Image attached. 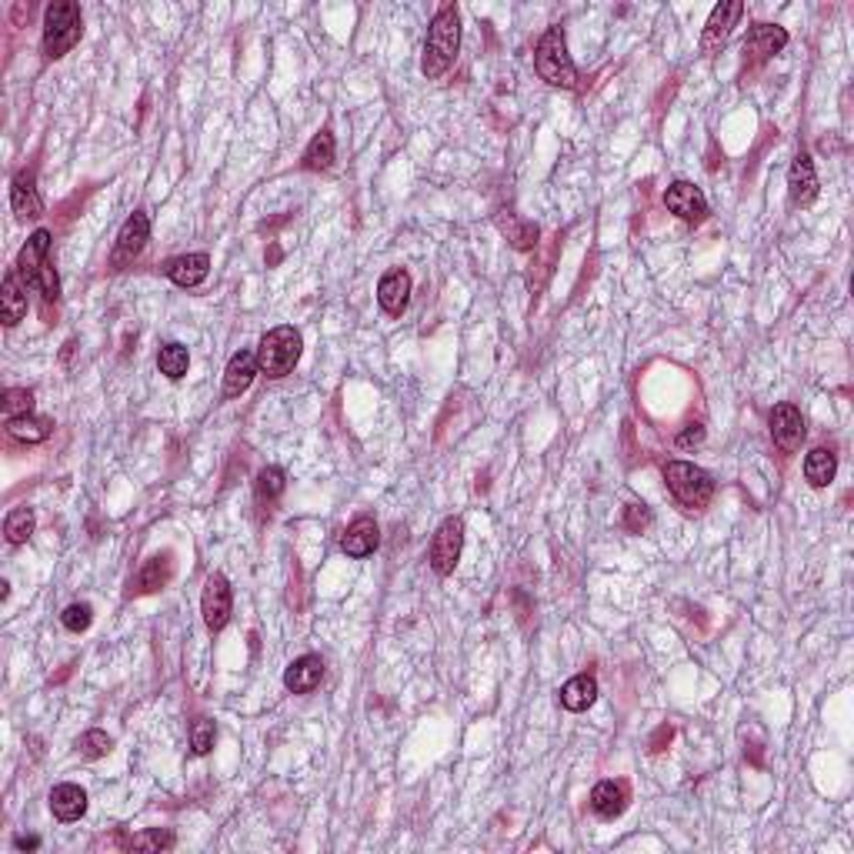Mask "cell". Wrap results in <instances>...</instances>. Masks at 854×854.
<instances>
[{"mask_svg":"<svg viewBox=\"0 0 854 854\" xmlns=\"http://www.w3.org/2000/svg\"><path fill=\"white\" fill-rule=\"evenodd\" d=\"M461 51V17L458 7L444 4L438 14H434L431 27H427V41H424V57H421V71L427 81H438L454 67Z\"/></svg>","mask_w":854,"mask_h":854,"instance_id":"cell-1","label":"cell"},{"mask_svg":"<svg viewBox=\"0 0 854 854\" xmlns=\"http://www.w3.org/2000/svg\"><path fill=\"white\" fill-rule=\"evenodd\" d=\"M17 274L21 281L44 297L47 304L61 297V277L54 271V261H51V231H34L27 237V244L21 247L17 254Z\"/></svg>","mask_w":854,"mask_h":854,"instance_id":"cell-2","label":"cell"},{"mask_svg":"<svg viewBox=\"0 0 854 854\" xmlns=\"http://www.w3.org/2000/svg\"><path fill=\"white\" fill-rule=\"evenodd\" d=\"M84 34V17L81 7L71 0H54L44 11V57L47 61H61L71 54Z\"/></svg>","mask_w":854,"mask_h":854,"instance_id":"cell-3","label":"cell"},{"mask_svg":"<svg viewBox=\"0 0 854 854\" xmlns=\"http://www.w3.org/2000/svg\"><path fill=\"white\" fill-rule=\"evenodd\" d=\"M301 351H304V341H301V331L297 327H274L261 337L257 344V367L261 374L267 377H287L301 361Z\"/></svg>","mask_w":854,"mask_h":854,"instance_id":"cell-4","label":"cell"},{"mask_svg":"<svg viewBox=\"0 0 854 854\" xmlns=\"http://www.w3.org/2000/svg\"><path fill=\"white\" fill-rule=\"evenodd\" d=\"M534 67H538L541 81H548L551 87H564L571 91L578 84V71H574L571 57H568V41H564L561 27H548L541 34L538 47H534Z\"/></svg>","mask_w":854,"mask_h":854,"instance_id":"cell-5","label":"cell"},{"mask_svg":"<svg viewBox=\"0 0 854 854\" xmlns=\"http://www.w3.org/2000/svg\"><path fill=\"white\" fill-rule=\"evenodd\" d=\"M664 481H668V491L684 508H704L714 498V478L691 461H668L664 464Z\"/></svg>","mask_w":854,"mask_h":854,"instance_id":"cell-6","label":"cell"},{"mask_svg":"<svg viewBox=\"0 0 854 854\" xmlns=\"http://www.w3.org/2000/svg\"><path fill=\"white\" fill-rule=\"evenodd\" d=\"M744 14V4L741 0H721L718 7L711 11L708 24H704V34H701V57H714L728 47L734 27H738Z\"/></svg>","mask_w":854,"mask_h":854,"instance_id":"cell-7","label":"cell"},{"mask_svg":"<svg viewBox=\"0 0 854 854\" xmlns=\"http://www.w3.org/2000/svg\"><path fill=\"white\" fill-rule=\"evenodd\" d=\"M461 548H464V521L461 518H448L438 531H434V541H431V568H434V574L448 578V574L458 568Z\"/></svg>","mask_w":854,"mask_h":854,"instance_id":"cell-8","label":"cell"},{"mask_svg":"<svg viewBox=\"0 0 854 854\" xmlns=\"http://www.w3.org/2000/svg\"><path fill=\"white\" fill-rule=\"evenodd\" d=\"M147 241H151V217H147L144 211H134V214L124 221L121 234H117V244H114V251H111V267H117V271H121V267H127L137 254L144 251Z\"/></svg>","mask_w":854,"mask_h":854,"instance_id":"cell-9","label":"cell"},{"mask_svg":"<svg viewBox=\"0 0 854 854\" xmlns=\"http://www.w3.org/2000/svg\"><path fill=\"white\" fill-rule=\"evenodd\" d=\"M664 207L681 217L684 224H701L708 217V197L701 194V187H694L691 181H674L668 191H664Z\"/></svg>","mask_w":854,"mask_h":854,"instance_id":"cell-10","label":"cell"},{"mask_svg":"<svg viewBox=\"0 0 854 854\" xmlns=\"http://www.w3.org/2000/svg\"><path fill=\"white\" fill-rule=\"evenodd\" d=\"M771 424V438L774 444L784 451V454H794L804 444V434H808V427H804V417L794 404H778L768 417Z\"/></svg>","mask_w":854,"mask_h":854,"instance_id":"cell-11","label":"cell"},{"mask_svg":"<svg viewBox=\"0 0 854 854\" xmlns=\"http://www.w3.org/2000/svg\"><path fill=\"white\" fill-rule=\"evenodd\" d=\"M231 584H227L224 574H211L204 584V598H201V614H204V624L211 631H221L227 621H231Z\"/></svg>","mask_w":854,"mask_h":854,"instance_id":"cell-12","label":"cell"},{"mask_svg":"<svg viewBox=\"0 0 854 854\" xmlns=\"http://www.w3.org/2000/svg\"><path fill=\"white\" fill-rule=\"evenodd\" d=\"M788 47V31L778 24H754L748 31V41H744V54L751 57V64H764L771 61L774 54H781Z\"/></svg>","mask_w":854,"mask_h":854,"instance_id":"cell-13","label":"cell"},{"mask_svg":"<svg viewBox=\"0 0 854 854\" xmlns=\"http://www.w3.org/2000/svg\"><path fill=\"white\" fill-rule=\"evenodd\" d=\"M628 801H631L628 781H601V784H594V791H591V811L604 821L621 818Z\"/></svg>","mask_w":854,"mask_h":854,"instance_id":"cell-14","label":"cell"},{"mask_svg":"<svg viewBox=\"0 0 854 854\" xmlns=\"http://www.w3.org/2000/svg\"><path fill=\"white\" fill-rule=\"evenodd\" d=\"M407 301H411V274L394 267V271H387L381 277V284H377V304L384 307V314L401 317Z\"/></svg>","mask_w":854,"mask_h":854,"instance_id":"cell-15","label":"cell"},{"mask_svg":"<svg viewBox=\"0 0 854 854\" xmlns=\"http://www.w3.org/2000/svg\"><path fill=\"white\" fill-rule=\"evenodd\" d=\"M788 191H791V201L798 207H808L818 201V171H814V161L808 154H798L791 161Z\"/></svg>","mask_w":854,"mask_h":854,"instance_id":"cell-16","label":"cell"},{"mask_svg":"<svg viewBox=\"0 0 854 854\" xmlns=\"http://www.w3.org/2000/svg\"><path fill=\"white\" fill-rule=\"evenodd\" d=\"M257 374H261V367H257V351H237L224 367V397L227 401H231V397H241L247 387L254 384Z\"/></svg>","mask_w":854,"mask_h":854,"instance_id":"cell-17","label":"cell"},{"mask_svg":"<svg viewBox=\"0 0 854 854\" xmlns=\"http://www.w3.org/2000/svg\"><path fill=\"white\" fill-rule=\"evenodd\" d=\"M377 544H381L377 521L361 514V518H354L351 524H347V531L341 538V551L347 554V558H367V554L377 551Z\"/></svg>","mask_w":854,"mask_h":854,"instance_id":"cell-18","label":"cell"},{"mask_svg":"<svg viewBox=\"0 0 854 854\" xmlns=\"http://www.w3.org/2000/svg\"><path fill=\"white\" fill-rule=\"evenodd\" d=\"M11 207L21 221H37L44 214V201L41 191H37V177L34 171H21L11 184Z\"/></svg>","mask_w":854,"mask_h":854,"instance_id":"cell-19","label":"cell"},{"mask_svg":"<svg viewBox=\"0 0 854 854\" xmlns=\"http://www.w3.org/2000/svg\"><path fill=\"white\" fill-rule=\"evenodd\" d=\"M321 681H324V661L317 654H304V658L287 664L284 671V688L291 694H311Z\"/></svg>","mask_w":854,"mask_h":854,"instance_id":"cell-20","label":"cell"},{"mask_svg":"<svg viewBox=\"0 0 854 854\" xmlns=\"http://www.w3.org/2000/svg\"><path fill=\"white\" fill-rule=\"evenodd\" d=\"M27 317V284L21 281V274L7 271L4 274V291H0V321H4L7 327L21 324Z\"/></svg>","mask_w":854,"mask_h":854,"instance_id":"cell-21","label":"cell"},{"mask_svg":"<svg viewBox=\"0 0 854 854\" xmlns=\"http://www.w3.org/2000/svg\"><path fill=\"white\" fill-rule=\"evenodd\" d=\"M164 274L171 277L177 287H197L211 274V257L207 254H181L164 264Z\"/></svg>","mask_w":854,"mask_h":854,"instance_id":"cell-22","label":"cell"},{"mask_svg":"<svg viewBox=\"0 0 854 854\" xmlns=\"http://www.w3.org/2000/svg\"><path fill=\"white\" fill-rule=\"evenodd\" d=\"M171 574H174V561H171V554H154L151 561L144 564L141 571H137V578L131 581V591L134 594H154V591H161L167 581H171Z\"/></svg>","mask_w":854,"mask_h":854,"instance_id":"cell-23","label":"cell"},{"mask_svg":"<svg viewBox=\"0 0 854 854\" xmlns=\"http://www.w3.org/2000/svg\"><path fill=\"white\" fill-rule=\"evenodd\" d=\"M51 811L57 821L71 824L77 818H84L87 811V791L77 788V784H57L51 791Z\"/></svg>","mask_w":854,"mask_h":854,"instance_id":"cell-24","label":"cell"},{"mask_svg":"<svg viewBox=\"0 0 854 854\" xmlns=\"http://www.w3.org/2000/svg\"><path fill=\"white\" fill-rule=\"evenodd\" d=\"M594 701H598V681H594L591 674H578V678H571L561 688V708L564 711H574V714L588 711Z\"/></svg>","mask_w":854,"mask_h":854,"instance_id":"cell-25","label":"cell"},{"mask_svg":"<svg viewBox=\"0 0 854 854\" xmlns=\"http://www.w3.org/2000/svg\"><path fill=\"white\" fill-rule=\"evenodd\" d=\"M834 474H838V454L831 448H814L804 458V478H808L811 488H828Z\"/></svg>","mask_w":854,"mask_h":854,"instance_id":"cell-26","label":"cell"},{"mask_svg":"<svg viewBox=\"0 0 854 854\" xmlns=\"http://www.w3.org/2000/svg\"><path fill=\"white\" fill-rule=\"evenodd\" d=\"M7 431L17 441L27 444H41L54 434V421L51 417H37V414H21V417H7Z\"/></svg>","mask_w":854,"mask_h":854,"instance_id":"cell-27","label":"cell"},{"mask_svg":"<svg viewBox=\"0 0 854 854\" xmlns=\"http://www.w3.org/2000/svg\"><path fill=\"white\" fill-rule=\"evenodd\" d=\"M498 227H501V234L508 237V244L514 247V251H531V247H538V227L534 224H528V221H521V217H514V214H508V217H498Z\"/></svg>","mask_w":854,"mask_h":854,"instance_id":"cell-28","label":"cell"},{"mask_svg":"<svg viewBox=\"0 0 854 854\" xmlns=\"http://www.w3.org/2000/svg\"><path fill=\"white\" fill-rule=\"evenodd\" d=\"M334 134H331V127H324L321 134H314V141L307 144V151H304V167L307 171H327V167L334 164Z\"/></svg>","mask_w":854,"mask_h":854,"instance_id":"cell-29","label":"cell"},{"mask_svg":"<svg viewBox=\"0 0 854 854\" xmlns=\"http://www.w3.org/2000/svg\"><path fill=\"white\" fill-rule=\"evenodd\" d=\"M157 367H161L164 377H171V381H181V377L187 374V367H191V351H187L184 344H164L161 354H157Z\"/></svg>","mask_w":854,"mask_h":854,"instance_id":"cell-30","label":"cell"},{"mask_svg":"<svg viewBox=\"0 0 854 854\" xmlns=\"http://www.w3.org/2000/svg\"><path fill=\"white\" fill-rule=\"evenodd\" d=\"M4 534H7V541H11L14 548H21V544L31 541V534H34V511H31V508H14V511L4 518Z\"/></svg>","mask_w":854,"mask_h":854,"instance_id":"cell-31","label":"cell"},{"mask_svg":"<svg viewBox=\"0 0 854 854\" xmlns=\"http://www.w3.org/2000/svg\"><path fill=\"white\" fill-rule=\"evenodd\" d=\"M174 831L167 828H147V831H137L127 838V848L131 851H171L174 848Z\"/></svg>","mask_w":854,"mask_h":854,"instance_id":"cell-32","label":"cell"},{"mask_svg":"<svg viewBox=\"0 0 854 854\" xmlns=\"http://www.w3.org/2000/svg\"><path fill=\"white\" fill-rule=\"evenodd\" d=\"M284 488H287V478L281 468H274V464L271 468H261V474H257V501L274 504L284 494Z\"/></svg>","mask_w":854,"mask_h":854,"instance_id":"cell-33","label":"cell"},{"mask_svg":"<svg viewBox=\"0 0 854 854\" xmlns=\"http://www.w3.org/2000/svg\"><path fill=\"white\" fill-rule=\"evenodd\" d=\"M91 621H94V608H91L87 601L67 604L64 614H61V624H64L67 631H74V634H81V631L91 628Z\"/></svg>","mask_w":854,"mask_h":854,"instance_id":"cell-34","label":"cell"},{"mask_svg":"<svg viewBox=\"0 0 854 854\" xmlns=\"http://www.w3.org/2000/svg\"><path fill=\"white\" fill-rule=\"evenodd\" d=\"M4 414L7 417L34 414V391H27V387H7L4 391Z\"/></svg>","mask_w":854,"mask_h":854,"instance_id":"cell-35","label":"cell"},{"mask_svg":"<svg viewBox=\"0 0 854 854\" xmlns=\"http://www.w3.org/2000/svg\"><path fill=\"white\" fill-rule=\"evenodd\" d=\"M214 741H217V728H214V721L197 718V721H194V728H191V748H194V754H207V751L214 748Z\"/></svg>","mask_w":854,"mask_h":854,"instance_id":"cell-36","label":"cell"},{"mask_svg":"<svg viewBox=\"0 0 854 854\" xmlns=\"http://www.w3.org/2000/svg\"><path fill=\"white\" fill-rule=\"evenodd\" d=\"M111 744H114V741L107 738L104 731H97V728H94V731H87L81 741H77V748H81L84 758H104V754L111 751Z\"/></svg>","mask_w":854,"mask_h":854,"instance_id":"cell-37","label":"cell"},{"mask_svg":"<svg viewBox=\"0 0 854 854\" xmlns=\"http://www.w3.org/2000/svg\"><path fill=\"white\" fill-rule=\"evenodd\" d=\"M624 528L631 534H641L651 528V511L644 504H624Z\"/></svg>","mask_w":854,"mask_h":854,"instance_id":"cell-38","label":"cell"},{"mask_svg":"<svg viewBox=\"0 0 854 854\" xmlns=\"http://www.w3.org/2000/svg\"><path fill=\"white\" fill-rule=\"evenodd\" d=\"M704 441V427L701 424H688V431H681L678 434V448H698V444Z\"/></svg>","mask_w":854,"mask_h":854,"instance_id":"cell-39","label":"cell"},{"mask_svg":"<svg viewBox=\"0 0 854 854\" xmlns=\"http://www.w3.org/2000/svg\"><path fill=\"white\" fill-rule=\"evenodd\" d=\"M14 848L17 851H34V848H41V838H17Z\"/></svg>","mask_w":854,"mask_h":854,"instance_id":"cell-40","label":"cell"}]
</instances>
